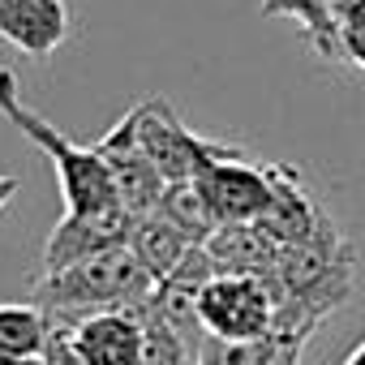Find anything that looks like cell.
<instances>
[{"instance_id":"obj_1","label":"cell","mask_w":365,"mask_h":365,"mask_svg":"<svg viewBox=\"0 0 365 365\" xmlns=\"http://www.w3.org/2000/svg\"><path fill=\"white\" fill-rule=\"evenodd\" d=\"M271 292L279 309V331L305 339L335 305L352 292V245L322 220V228L297 245H284L279 267L271 271Z\"/></svg>"},{"instance_id":"obj_2","label":"cell","mask_w":365,"mask_h":365,"mask_svg":"<svg viewBox=\"0 0 365 365\" xmlns=\"http://www.w3.org/2000/svg\"><path fill=\"white\" fill-rule=\"evenodd\" d=\"M159 279L142 267V258L125 245L99 250L91 258H78L61 271H48L35 288V305L48 309L56 322H73L99 309H146Z\"/></svg>"},{"instance_id":"obj_3","label":"cell","mask_w":365,"mask_h":365,"mask_svg":"<svg viewBox=\"0 0 365 365\" xmlns=\"http://www.w3.org/2000/svg\"><path fill=\"white\" fill-rule=\"evenodd\" d=\"M0 116H5L35 150L48 155V163L56 168V185H61V207L65 211H108V207H125L120 202V185L108 168V159L99 155V146H82L73 138H65L48 116H39L35 108H26L14 69L0 65Z\"/></svg>"},{"instance_id":"obj_4","label":"cell","mask_w":365,"mask_h":365,"mask_svg":"<svg viewBox=\"0 0 365 365\" xmlns=\"http://www.w3.org/2000/svg\"><path fill=\"white\" fill-rule=\"evenodd\" d=\"M198 318L202 331L220 339H262L279 331L271 279L241 271H215L198 288Z\"/></svg>"},{"instance_id":"obj_5","label":"cell","mask_w":365,"mask_h":365,"mask_svg":"<svg viewBox=\"0 0 365 365\" xmlns=\"http://www.w3.org/2000/svg\"><path fill=\"white\" fill-rule=\"evenodd\" d=\"M215 224H258L275 202V168H254L237 150L215 146V155L194 176Z\"/></svg>"},{"instance_id":"obj_6","label":"cell","mask_w":365,"mask_h":365,"mask_svg":"<svg viewBox=\"0 0 365 365\" xmlns=\"http://www.w3.org/2000/svg\"><path fill=\"white\" fill-rule=\"evenodd\" d=\"M129 125H133L138 146L163 172L168 185H176V180H194L202 172V163L220 146V142H207L194 129H185V120L172 112L168 99H146V103L129 108Z\"/></svg>"},{"instance_id":"obj_7","label":"cell","mask_w":365,"mask_h":365,"mask_svg":"<svg viewBox=\"0 0 365 365\" xmlns=\"http://www.w3.org/2000/svg\"><path fill=\"white\" fill-rule=\"evenodd\" d=\"M133 211L129 207H108V211H65L61 224L52 228L48 245H43V275L61 271L78 258H91L99 250L125 245L133 232Z\"/></svg>"},{"instance_id":"obj_8","label":"cell","mask_w":365,"mask_h":365,"mask_svg":"<svg viewBox=\"0 0 365 365\" xmlns=\"http://www.w3.org/2000/svg\"><path fill=\"white\" fill-rule=\"evenodd\" d=\"M56 322V318H52ZM86 365H142V309H99L73 322H61Z\"/></svg>"},{"instance_id":"obj_9","label":"cell","mask_w":365,"mask_h":365,"mask_svg":"<svg viewBox=\"0 0 365 365\" xmlns=\"http://www.w3.org/2000/svg\"><path fill=\"white\" fill-rule=\"evenodd\" d=\"M95 146H99V155L108 159L116 185H120V202H125L133 215H150V211L159 207L163 190H168V180H163V172L146 159V150L138 146L133 125H129V112H125V120H116Z\"/></svg>"},{"instance_id":"obj_10","label":"cell","mask_w":365,"mask_h":365,"mask_svg":"<svg viewBox=\"0 0 365 365\" xmlns=\"http://www.w3.org/2000/svg\"><path fill=\"white\" fill-rule=\"evenodd\" d=\"M0 39L22 56H52L69 39L65 0H0Z\"/></svg>"},{"instance_id":"obj_11","label":"cell","mask_w":365,"mask_h":365,"mask_svg":"<svg viewBox=\"0 0 365 365\" xmlns=\"http://www.w3.org/2000/svg\"><path fill=\"white\" fill-rule=\"evenodd\" d=\"M202 245L215 271H241V275H262V279H271L284 254V245L262 224H220Z\"/></svg>"},{"instance_id":"obj_12","label":"cell","mask_w":365,"mask_h":365,"mask_svg":"<svg viewBox=\"0 0 365 365\" xmlns=\"http://www.w3.org/2000/svg\"><path fill=\"white\" fill-rule=\"evenodd\" d=\"M194 245H198V241H190L185 232H180L168 215H159V211L138 215V220H133V232H129V250L142 258V267H146L155 279H168Z\"/></svg>"},{"instance_id":"obj_13","label":"cell","mask_w":365,"mask_h":365,"mask_svg":"<svg viewBox=\"0 0 365 365\" xmlns=\"http://www.w3.org/2000/svg\"><path fill=\"white\" fill-rule=\"evenodd\" d=\"M48 335H52V318L35 301L0 305V365H26V361L43 356Z\"/></svg>"},{"instance_id":"obj_14","label":"cell","mask_w":365,"mask_h":365,"mask_svg":"<svg viewBox=\"0 0 365 365\" xmlns=\"http://www.w3.org/2000/svg\"><path fill=\"white\" fill-rule=\"evenodd\" d=\"M262 18H292L305 26L309 43L322 56H344L339 48V18L327 0H262Z\"/></svg>"},{"instance_id":"obj_15","label":"cell","mask_w":365,"mask_h":365,"mask_svg":"<svg viewBox=\"0 0 365 365\" xmlns=\"http://www.w3.org/2000/svg\"><path fill=\"white\" fill-rule=\"evenodd\" d=\"M288 344H297V339L284 335V331L262 335V339H220V335H202L198 365H275Z\"/></svg>"},{"instance_id":"obj_16","label":"cell","mask_w":365,"mask_h":365,"mask_svg":"<svg viewBox=\"0 0 365 365\" xmlns=\"http://www.w3.org/2000/svg\"><path fill=\"white\" fill-rule=\"evenodd\" d=\"M155 211H159V215H168L180 232H185L190 241H198V245L220 228V224H215V215H211V207H207V198H202V190L194 185V180H176V185H168Z\"/></svg>"},{"instance_id":"obj_17","label":"cell","mask_w":365,"mask_h":365,"mask_svg":"<svg viewBox=\"0 0 365 365\" xmlns=\"http://www.w3.org/2000/svg\"><path fill=\"white\" fill-rule=\"evenodd\" d=\"M339 48L348 61L365 69V0H348L339 14Z\"/></svg>"},{"instance_id":"obj_18","label":"cell","mask_w":365,"mask_h":365,"mask_svg":"<svg viewBox=\"0 0 365 365\" xmlns=\"http://www.w3.org/2000/svg\"><path fill=\"white\" fill-rule=\"evenodd\" d=\"M275 365H301V339H297V344H288V348L279 352V361H275Z\"/></svg>"},{"instance_id":"obj_19","label":"cell","mask_w":365,"mask_h":365,"mask_svg":"<svg viewBox=\"0 0 365 365\" xmlns=\"http://www.w3.org/2000/svg\"><path fill=\"white\" fill-rule=\"evenodd\" d=\"M344 365H365V344H361V348H356V352H352V356H348Z\"/></svg>"},{"instance_id":"obj_20","label":"cell","mask_w":365,"mask_h":365,"mask_svg":"<svg viewBox=\"0 0 365 365\" xmlns=\"http://www.w3.org/2000/svg\"><path fill=\"white\" fill-rule=\"evenodd\" d=\"M26 365H48V361H39V356H35V361H26Z\"/></svg>"}]
</instances>
